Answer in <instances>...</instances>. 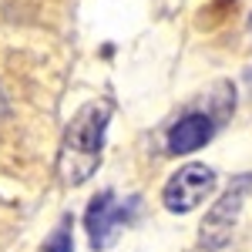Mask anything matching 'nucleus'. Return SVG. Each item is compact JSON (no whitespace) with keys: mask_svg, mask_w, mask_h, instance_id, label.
<instances>
[{"mask_svg":"<svg viewBox=\"0 0 252 252\" xmlns=\"http://www.w3.org/2000/svg\"><path fill=\"white\" fill-rule=\"evenodd\" d=\"M108 121H111L108 101H91L71 118V125L64 128V141H61L58 155V178L64 185H81L94 175L97 161H101V148H104Z\"/></svg>","mask_w":252,"mask_h":252,"instance_id":"1","label":"nucleus"},{"mask_svg":"<svg viewBox=\"0 0 252 252\" xmlns=\"http://www.w3.org/2000/svg\"><path fill=\"white\" fill-rule=\"evenodd\" d=\"M249 192H252V172L239 175L232 185H229V192L209 209L202 229H198V246H202V249L219 252L222 246H229L232 229H235V219H239V212H242V202L249 198Z\"/></svg>","mask_w":252,"mask_h":252,"instance_id":"2","label":"nucleus"},{"mask_svg":"<svg viewBox=\"0 0 252 252\" xmlns=\"http://www.w3.org/2000/svg\"><path fill=\"white\" fill-rule=\"evenodd\" d=\"M138 209V198H128V202H118L115 192H101L91 198L88 205V215H84V225H88V235H91V246L94 249H108L118 239V232L128 225L131 212Z\"/></svg>","mask_w":252,"mask_h":252,"instance_id":"3","label":"nucleus"},{"mask_svg":"<svg viewBox=\"0 0 252 252\" xmlns=\"http://www.w3.org/2000/svg\"><path fill=\"white\" fill-rule=\"evenodd\" d=\"M215 189V172L209 165H182L178 172L168 178V185H165V209L168 212H192L198 202H205V195Z\"/></svg>","mask_w":252,"mask_h":252,"instance_id":"4","label":"nucleus"},{"mask_svg":"<svg viewBox=\"0 0 252 252\" xmlns=\"http://www.w3.org/2000/svg\"><path fill=\"white\" fill-rule=\"evenodd\" d=\"M215 131V121L209 115H185L178 118L168 131V152L172 155H189L195 148H202Z\"/></svg>","mask_w":252,"mask_h":252,"instance_id":"5","label":"nucleus"},{"mask_svg":"<svg viewBox=\"0 0 252 252\" xmlns=\"http://www.w3.org/2000/svg\"><path fill=\"white\" fill-rule=\"evenodd\" d=\"M71 249H74V222H71V215H64L61 225L44 239L40 252H71Z\"/></svg>","mask_w":252,"mask_h":252,"instance_id":"6","label":"nucleus"},{"mask_svg":"<svg viewBox=\"0 0 252 252\" xmlns=\"http://www.w3.org/2000/svg\"><path fill=\"white\" fill-rule=\"evenodd\" d=\"M7 115V97H3V91H0V118Z\"/></svg>","mask_w":252,"mask_h":252,"instance_id":"7","label":"nucleus"}]
</instances>
